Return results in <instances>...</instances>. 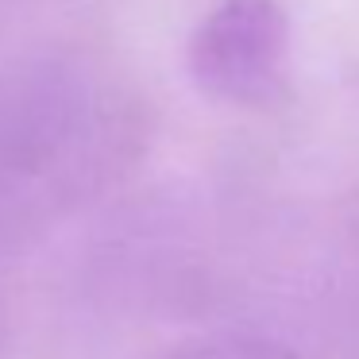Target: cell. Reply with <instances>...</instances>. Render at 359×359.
I'll return each instance as SVG.
<instances>
[{
	"label": "cell",
	"instance_id": "cell-1",
	"mask_svg": "<svg viewBox=\"0 0 359 359\" xmlns=\"http://www.w3.org/2000/svg\"><path fill=\"white\" fill-rule=\"evenodd\" d=\"M290 20L278 0H220L189 39V74L209 97L266 104L286 81Z\"/></svg>",
	"mask_w": 359,
	"mask_h": 359
},
{
	"label": "cell",
	"instance_id": "cell-2",
	"mask_svg": "<svg viewBox=\"0 0 359 359\" xmlns=\"http://www.w3.org/2000/svg\"><path fill=\"white\" fill-rule=\"evenodd\" d=\"M140 359H309L297 348L271 336L255 332H209V336H186V340L163 344Z\"/></svg>",
	"mask_w": 359,
	"mask_h": 359
}]
</instances>
